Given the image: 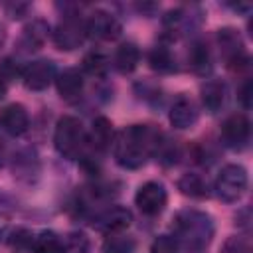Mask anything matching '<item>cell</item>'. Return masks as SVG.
<instances>
[{
	"label": "cell",
	"mask_w": 253,
	"mask_h": 253,
	"mask_svg": "<svg viewBox=\"0 0 253 253\" xmlns=\"http://www.w3.org/2000/svg\"><path fill=\"white\" fill-rule=\"evenodd\" d=\"M162 142V132L152 125H130L113 140L115 162L125 170H136L156 154Z\"/></svg>",
	"instance_id": "1"
},
{
	"label": "cell",
	"mask_w": 253,
	"mask_h": 253,
	"mask_svg": "<svg viewBox=\"0 0 253 253\" xmlns=\"http://www.w3.org/2000/svg\"><path fill=\"white\" fill-rule=\"evenodd\" d=\"M172 231L178 245H182L190 253H200L211 243L215 233V223L210 213L202 210L186 208L174 213Z\"/></svg>",
	"instance_id": "2"
},
{
	"label": "cell",
	"mask_w": 253,
	"mask_h": 253,
	"mask_svg": "<svg viewBox=\"0 0 253 253\" xmlns=\"http://www.w3.org/2000/svg\"><path fill=\"white\" fill-rule=\"evenodd\" d=\"M85 144H87V134H85L83 123L77 117L63 115L55 123V130H53L55 150L67 160H77L83 154Z\"/></svg>",
	"instance_id": "3"
},
{
	"label": "cell",
	"mask_w": 253,
	"mask_h": 253,
	"mask_svg": "<svg viewBox=\"0 0 253 253\" xmlns=\"http://www.w3.org/2000/svg\"><path fill=\"white\" fill-rule=\"evenodd\" d=\"M247 182H249V176L241 164H225L215 178L213 190L219 200L231 204V202H237L245 194Z\"/></svg>",
	"instance_id": "4"
},
{
	"label": "cell",
	"mask_w": 253,
	"mask_h": 253,
	"mask_svg": "<svg viewBox=\"0 0 253 253\" xmlns=\"http://www.w3.org/2000/svg\"><path fill=\"white\" fill-rule=\"evenodd\" d=\"M87 38L85 20L79 14H65L51 32V40L57 49H77Z\"/></svg>",
	"instance_id": "5"
},
{
	"label": "cell",
	"mask_w": 253,
	"mask_h": 253,
	"mask_svg": "<svg viewBox=\"0 0 253 253\" xmlns=\"http://www.w3.org/2000/svg\"><path fill=\"white\" fill-rule=\"evenodd\" d=\"M215 38H217V45H219L221 57H223V61H225V65L229 69L239 71V69H243V67L249 65V57H247L243 40L237 34V30H233V28H221V30H217V36Z\"/></svg>",
	"instance_id": "6"
},
{
	"label": "cell",
	"mask_w": 253,
	"mask_h": 253,
	"mask_svg": "<svg viewBox=\"0 0 253 253\" xmlns=\"http://www.w3.org/2000/svg\"><path fill=\"white\" fill-rule=\"evenodd\" d=\"M166 202H168L166 188H164L162 182H156V180L144 182L134 194L136 208L140 210V213H144L148 217H154V215L162 213L164 208H166Z\"/></svg>",
	"instance_id": "7"
},
{
	"label": "cell",
	"mask_w": 253,
	"mask_h": 253,
	"mask_svg": "<svg viewBox=\"0 0 253 253\" xmlns=\"http://www.w3.org/2000/svg\"><path fill=\"white\" fill-rule=\"evenodd\" d=\"M85 28L87 36L99 42H115L123 32V24L107 10L91 12V16L85 20Z\"/></svg>",
	"instance_id": "8"
},
{
	"label": "cell",
	"mask_w": 253,
	"mask_h": 253,
	"mask_svg": "<svg viewBox=\"0 0 253 253\" xmlns=\"http://www.w3.org/2000/svg\"><path fill=\"white\" fill-rule=\"evenodd\" d=\"M221 140L225 146L233 148V150H241L247 146L249 136H251V123L247 119V115L243 113H233L229 115L219 128Z\"/></svg>",
	"instance_id": "9"
},
{
	"label": "cell",
	"mask_w": 253,
	"mask_h": 253,
	"mask_svg": "<svg viewBox=\"0 0 253 253\" xmlns=\"http://www.w3.org/2000/svg\"><path fill=\"white\" fill-rule=\"evenodd\" d=\"M55 63L51 59H36L22 67V83L30 91H43L55 81Z\"/></svg>",
	"instance_id": "10"
},
{
	"label": "cell",
	"mask_w": 253,
	"mask_h": 253,
	"mask_svg": "<svg viewBox=\"0 0 253 253\" xmlns=\"http://www.w3.org/2000/svg\"><path fill=\"white\" fill-rule=\"evenodd\" d=\"M130 223H132V213L125 206H109L93 219V227L105 235L123 233Z\"/></svg>",
	"instance_id": "11"
},
{
	"label": "cell",
	"mask_w": 253,
	"mask_h": 253,
	"mask_svg": "<svg viewBox=\"0 0 253 253\" xmlns=\"http://www.w3.org/2000/svg\"><path fill=\"white\" fill-rule=\"evenodd\" d=\"M200 119V111H198V105L194 103V99H190L188 95H180L172 107H170V113H168V121L174 128H192Z\"/></svg>",
	"instance_id": "12"
},
{
	"label": "cell",
	"mask_w": 253,
	"mask_h": 253,
	"mask_svg": "<svg viewBox=\"0 0 253 253\" xmlns=\"http://www.w3.org/2000/svg\"><path fill=\"white\" fill-rule=\"evenodd\" d=\"M0 126L12 136H22L30 126V115L26 107L20 103L6 105L0 111Z\"/></svg>",
	"instance_id": "13"
},
{
	"label": "cell",
	"mask_w": 253,
	"mask_h": 253,
	"mask_svg": "<svg viewBox=\"0 0 253 253\" xmlns=\"http://www.w3.org/2000/svg\"><path fill=\"white\" fill-rule=\"evenodd\" d=\"M55 87H57V93L63 101H77L83 93V87H85V79H83V73L75 67H67L63 69L59 75H55Z\"/></svg>",
	"instance_id": "14"
},
{
	"label": "cell",
	"mask_w": 253,
	"mask_h": 253,
	"mask_svg": "<svg viewBox=\"0 0 253 253\" xmlns=\"http://www.w3.org/2000/svg\"><path fill=\"white\" fill-rule=\"evenodd\" d=\"M194 10L196 8H176V10L166 12V16L162 18L164 30L174 38V36L186 34L188 30L196 28L198 26V18L194 16Z\"/></svg>",
	"instance_id": "15"
},
{
	"label": "cell",
	"mask_w": 253,
	"mask_h": 253,
	"mask_svg": "<svg viewBox=\"0 0 253 253\" xmlns=\"http://www.w3.org/2000/svg\"><path fill=\"white\" fill-rule=\"evenodd\" d=\"M113 140H115L113 123L107 117H97L93 121V125H91L89 134H87V142L97 152H107L113 146Z\"/></svg>",
	"instance_id": "16"
},
{
	"label": "cell",
	"mask_w": 253,
	"mask_h": 253,
	"mask_svg": "<svg viewBox=\"0 0 253 253\" xmlns=\"http://www.w3.org/2000/svg\"><path fill=\"white\" fill-rule=\"evenodd\" d=\"M49 24L43 22V20H32L30 24L24 26L22 30V36H20V47L24 51H34V49H40L43 45V42L47 40L49 36Z\"/></svg>",
	"instance_id": "17"
},
{
	"label": "cell",
	"mask_w": 253,
	"mask_h": 253,
	"mask_svg": "<svg viewBox=\"0 0 253 253\" xmlns=\"http://www.w3.org/2000/svg\"><path fill=\"white\" fill-rule=\"evenodd\" d=\"M225 95H227L225 83L219 81V79H208V81L200 87L202 105H204V109L210 111V113H217V111L225 105Z\"/></svg>",
	"instance_id": "18"
},
{
	"label": "cell",
	"mask_w": 253,
	"mask_h": 253,
	"mask_svg": "<svg viewBox=\"0 0 253 253\" xmlns=\"http://www.w3.org/2000/svg\"><path fill=\"white\" fill-rule=\"evenodd\" d=\"M140 61V49L132 43V42H125L117 47L115 57H113V65L121 71V73H132L138 67Z\"/></svg>",
	"instance_id": "19"
},
{
	"label": "cell",
	"mask_w": 253,
	"mask_h": 253,
	"mask_svg": "<svg viewBox=\"0 0 253 253\" xmlns=\"http://www.w3.org/2000/svg\"><path fill=\"white\" fill-rule=\"evenodd\" d=\"M178 190L188 196V198H196V200H204L210 196V186H208V180L196 172H188L184 176H180L178 180Z\"/></svg>",
	"instance_id": "20"
},
{
	"label": "cell",
	"mask_w": 253,
	"mask_h": 253,
	"mask_svg": "<svg viewBox=\"0 0 253 253\" xmlns=\"http://www.w3.org/2000/svg\"><path fill=\"white\" fill-rule=\"evenodd\" d=\"M188 65L198 75H208L211 71V53L204 42H194L188 51Z\"/></svg>",
	"instance_id": "21"
},
{
	"label": "cell",
	"mask_w": 253,
	"mask_h": 253,
	"mask_svg": "<svg viewBox=\"0 0 253 253\" xmlns=\"http://www.w3.org/2000/svg\"><path fill=\"white\" fill-rule=\"evenodd\" d=\"M148 63L158 73H172L176 71V57L166 45H156L148 51Z\"/></svg>",
	"instance_id": "22"
},
{
	"label": "cell",
	"mask_w": 253,
	"mask_h": 253,
	"mask_svg": "<svg viewBox=\"0 0 253 253\" xmlns=\"http://www.w3.org/2000/svg\"><path fill=\"white\" fill-rule=\"evenodd\" d=\"M30 249L32 253H61V237L51 229H43L34 235Z\"/></svg>",
	"instance_id": "23"
},
{
	"label": "cell",
	"mask_w": 253,
	"mask_h": 253,
	"mask_svg": "<svg viewBox=\"0 0 253 253\" xmlns=\"http://www.w3.org/2000/svg\"><path fill=\"white\" fill-rule=\"evenodd\" d=\"M109 59H107V55L105 53H101V51H89V53H85L83 55V59H81V69H83V73H87V75H91V77H103L107 71H109Z\"/></svg>",
	"instance_id": "24"
},
{
	"label": "cell",
	"mask_w": 253,
	"mask_h": 253,
	"mask_svg": "<svg viewBox=\"0 0 253 253\" xmlns=\"http://www.w3.org/2000/svg\"><path fill=\"white\" fill-rule=\"evenodd\" d=\"M103 253H134L136 251V241L130 235H123V233H111L107 235V239L103 241L101 247Z\"/></svg>",
	"instance_id": "25"
},
{
	"label": "cell",
	"mask_w": 253,
	"mask_h": 253,
	"mask_svg": "<svg viewBox=\"0 0 253 253\" xmlns=\"http://www.w3.org/2000/svg\"><path fill=\"white\" fill-rule=\"evenodd\" d=\"M91 241L83 231H69L61 239V253H89Z\"/></svg>",
	"instance_id": "26"
},
{
	"label": "cell",
	"mask_w": 253,
	"mask_h": 253,
	"mask_svg": "<svg viewBox=\"0 0 253 253\" xmlns=\"http://www.w3.org/2000/svg\"><path fill=\"white\" fill-rule=\"evenodd\" d=\"M150 253H180V245L174 239V235L162 233L156 235L154 241L150 243Z\"/></svg>",
	"instance_id": "27"
},
{
	"label": "cell",
	"mask_w": 253,
	"mask_h": 253,
	"mask_svg": "<svg viewBox=\"0 0 253 253\" xmlns=\"http://www.w3.org/2000/svg\"><path fill=\"white\" fill-rule=\"evenodd\" d=\"M221 253H251V241L245 235H231L225 239Z\"/></svg>",
	"instance_id": "28"
},
{
	"label": "cell",
	"mask_w": 253,
	"mask_h": 253,
	"mask_svg": "<svg viewBox=\"0 0 253 253\" xmlns=\"http://www.w3.org/2000/svg\"><path fill=\"white\" fill-rule=\"evenodd\" d=\"M22 75V67L18 65V61H14L12 57H4L0 61V77L4 81H10V79H16Z\"/></svg>",
	"instance_id": "29"
},
{
	"label": "cell",
	"mask_w": 253,
	"mask_h": 253,
	"mask_svg": "<svg viewBox=\"0 0 253 253\" xmlns=\"http://www.w3.org/2000/svg\"><path fill=\"white\" fill-rule=\"evenodd\" d=\"M237 99L243 105V109L251 107V79H243V83L237 89Z\"/></svg>",
	"instance_id": "30"
},
{
	"label": "cell",
	"mask_w": 253,
	"mask_h": 253,
	"mask_svg": "<svg viewBox=\"0 0 253 253\" xmlns=\"http://www.w3.org/2000/svg\"><path fill=\"white\" fill-rule=\"evenodd\" d=\"M4 162H6V148H4V142L0 138V168L4 166Z\"/></svg>",
	"instance_id": "31"
},
{
	"label": "cell",
	"mask_w": 253,
	"mask_h": 253,
	"mask_svg": "<svg viewBox=\"0 0 253 253\" xmlns=\"http://www.w3.org/2000/svg\"><path fill=\"white\" fill-rule=\"evenodd\" d=\"M6 97V81L0 77V99H4Z\"/></svg>",
	"instance_id": "32"
},
{
	"label": "cell",
	"mask_w": 253,
	"mask_h": 253,
	"mask_svg": "<svg viewBox=\"0 0 253 253\" xmlns=\"http://www.w3.org/2000/svg\"><path fill=\"white\" fill-rule=\"evenodd\" d=\"M2 40H4V30H2V26H0V43H2Z\"/></svg>",
	"instance_id": "33"
}]
</instances>
